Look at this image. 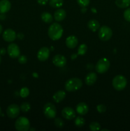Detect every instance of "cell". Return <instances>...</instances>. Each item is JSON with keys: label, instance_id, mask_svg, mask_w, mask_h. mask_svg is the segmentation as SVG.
<instances>
[{"label": "cell", "instance_id": "obj_3", "mask_svg": "<svg viewBox=\"0 0 130 131\" xmlns=\"http://www.w3.org/2000/svg\"><path fill=\"white\" fill-rule=\"evenodd\" d=\"M127 85V79L122 75H117L112 80V86L117 91L123 90Z\"/></svg>", "mask_w": 130, "mask_h": 131}, {"label": "cell", "instance_id": "obj_34", "mask_svg": "<svg viewBox=\"0 0 130 131\" xmlns=\"http://www.w3.org/2000/svg\"><path fill=\"white\" fill-rule=\"evenodd\" d=\"M38 3L40 5H45L48 3V0H36Z\"/></svg>", "mask_w": 130, "mask_h": 131}, {"label": "cell", "instance_id": "obj_23", "mask_svg": "<svg viewBox=\"0 0 130 131\" xmlns=\"http://www.w3.org/2000/svg\"><path fill=\"white\" fill-rule=\"evenodd\" d=\"M64 3V0H50L49 5L54 8H59L62 6Z\"/></svg>", "mask_w": 130, "mask_h": 131}, {"label": "cell", "instance_id": "obj_14", "mask_svg": "<svg viewBox=\"0 0 130 131\" xmlns=\"http://www.w3.org/2000/svg\"><path fill=\"white\" fill-rule=\"evenodd\" d=\"M76 111L79 115H85L89 111V106L85 102H80L76 106Z\"/></svg>", "mask_w": 130, "mask_h": 131}, {"label": "cell", "instance_id": "obj_15", "mask_svg": "<svg viewBox=\"0 0 130 131\" xmlns=\"http://www.w3.org/2000/svg\"><path fill=\"white\" fill-rule=\"evenodd\" d=\"M97 75L94 72H90L85 76V83L87 86H92L96 82Z\"/></svg>", "mask_w": 130, "mask_h": 131}, {"label": "cell", "instance_id": "obj_13", "mask_svg": "<svg viewBox=\"0 0 130 131\" xmlns=\"http://www.w3.org/2000/svg\"><path fill=\"white\" fill-rule=\"evenodd\" d=\"M50 55V50L48 47H43L40 49L37 53V58L41 61H45L48 58Z\"/></svg>", "mask_w": 130, "mask_h": 131}, {"label": "cell", "instance_id": "obj_2", "mask_svg": "<svg viewBox=\"0 0 130 131\" xmlns=\"http://www.w3.org/2000/svg\"><path fill=\"white\" fill-rule=\"evenodd\" d=\"M83 85L82 80L77 78H72L66 81L64 88L67 92H73L79 90Z\"/></svg>", "mask_w": 130, "mask_h": 131}, {"label": "cell", "instance_id": "obj_19", "mask_svg": "<svg viewBox=\"0 0 130 131\" xmlns=\"http://www.w3.org/2000/svg\"><path fill=\"white\" fill-rule=\"evenodd\" d=\"M65 97H66V93H65L64 91L59 90L54 94L52 99L55 102L59 103L64 99Z\"/></svg>", "mask_w": 130, "mask_h": 131}, {"label": "cell", "instance_id": "obj_33", "mask_svg": "<svg viewBox=\"0 0 130 131\" xmlns=\"http://www.w3.org/2000/svg\"><path fill=\"white\" fill-rule=\"evenodd\" d=\"M28 59H27L26 56L24 55H22V56H19V58H18V61L20 63V64H24L27 62Z\"/></svg>", "mask_w": 130, "mask_h": 131}, {"label": "cell", "instance_id": "obj_11", "mask_svg": "<svg viewBox=\"0 0 130 131\" xmlns=\"http://www.w3.org/2000/svg\"><path fill=\"white\" fill-rule=\"evenodd\" d=\"M61 114L65 119L68 120H73L75 118L76 116L75 110L70 107H65L64 108L62 109Z\"/></svg>", "mask_w": 130, "mask_h": 131}, {"label": "cell", "instance_id": "obj_9", "mask_svg": "<svg viewBox=\"0 0 130 131\" xmlns=\"http://www.w3.org/2000/svg\"><path fill=\"white\" fill-rule=\"evenodd\" d=\"M7 52L11 58H17L20 56V51L16 43H10L7 47Z\"/></svg>", "mask_w": 130, "mask_h": 131}, {"label": "cell", "instance_id": "obj_36", "mask_svg": "<svg viewBox=\"0 0 130 131\" xmlns=\"http://www.w3.org/2000/svg\"><path fill=\"white\" fill-rule=\"evenodd\" d=\"M2 31H3V27H2V26H1V24H0V35L1 34Z\"/></svg>", "mask_w": 130, "mask_h": 131}, {"label": "cell", "instance_id": "obj_30", "mask_svg": "<svg viewBox=\"0 0 130 131\" xmlns=\"http://www.w3.org/2000/svg\"><path fill=\"white\" fill-rule=\"evenodd\" d=\"M79 6L82 8H85L89 5L90 0H76Z\"/></svg>", "mask_w": 130, "mask_h": 131}, {"label": "cell", "instance_id": "obj_35", "mask_svg": "<svg viewBox=\"0 0 130 131\" xmlns=\"http://www.w3.org/2000/svg\"><path fill=\"white\" fill-rule=\"evenodd\" d=\"M6 52V51L5 48L0 49V55H5Z\"/></svg>", "mask_w": 130, "mask_h": 131}, {"label": "cell", "instance_id": "obj_5", "mask_svg": "<svg viewBox=\"0 0 130 131\" xmlns=\"http://www.w3.org/2000/svg\"><path fill=\"white\" fill-rule=\"evenodd\" d=\"M110 66V63L109 60L105 58H103L98 60L97 63L96 64L95 69L97 72L99 74H104L108 71Z\"/></svg>", "mask_w": 130, "mask_h": 131}, {"label": "cell", "instance_id": "obj_39", "mask_svg": "<svg viewBox=\"0 0 130 131\" xmlns=\"http://www.w3.org/2000/svg\"><path fill=\"white\" fill-rule=\"evenodd\" d=\"M1 55H0V63H1Z\"/></svg>", "mask_w": 130, "mask_h": 131}, {"label": "cell", "instance_id": "obj_38", "mask_svg": "<svg viewBox=\"0 0 130 131\" xmlns=\"http://www.w3.org/2000/svg\"><path fill=\"white\" fill-rule=\"evenodd\" d=\"M102 130H107V131H109L108 129H102Z\"/></svg>", "mask_w": 130, "mask_h": 131}, {"label": "cell", "instance_id": "obj_25", "mask_svg": "<svg viewBox=\"0 0 130 131\" xmlns=\"http://www.w3.org/2000/svg\"><path fill=\"white\" fill-rule=\"evenodd\" d=\"M87 51V45L85 44V43H82V44H81L79 46V49H78V54L83 56V55H84L86 53Z\"/></svg>", "mask_w": 130, "mask_h": 131}, {"label": "cell", "instance_id": "obj_29", "mask_svg": "<svg viewBox=\"0 0 130 131\" xmlns=\"http://www.w3.org/2000/svg\"><path fill=\"white\" fill-rule=\"evenodd\" d=\"M54 124L58 128H62L64 127V123L63 120L61 118H55Z\"/></svg>", "mask_w": 130, "mask_h": 131}, {"label": "cell", "instance_id": "obj_6", "mask_svg": "<svg viewBox=\"0 0 130 131\" xmlns=\"http://www.w3.org/2000/svg\"><path fill=\"white\" fill-rule=\"evenodd\" d=\"M43 113L47 118H54L56 116V113H57L56 106L51 102H48V103L45 104L43 107Z\"/></svg>", "mask_w": 130, "mask_h": 131}, {"label": "cell", "instance_id": "obj_8", "mask_svg": "<svg viewBox=\"0 0 130 131\" xmlns=\"http://www.w3.org/2000/svg\"><path fill=\"white\" fill-rule=\"evenodd\" d=\"M20 107L17 104H11L7 107L6 114L7 116L10 118H15L17 117L20 114Z\"/></svg>", "mask_w": 130, "mask_h": 131}, {"label": "cell", "instance_id": "obj_27", "mask_svg": "<svg viewBox=\"0 0 130 131\" xmlns=\"http://www.w3.org/2000/svg\"><path fill=\"white\" fill-rule=\"evenodd\" d=\"M20 109L23 112H28L31 109V105L28 102H23L20 106Z\"/></svg>", "mask_w": 130, "mask_h": 131}, {"label": "cell", "instance_id": "obj_7", "mask_svg": "<svg viewBox=\"0 0 130 131\" xmlns=\"http://www.w3.org/2000/svg\"><path fill=\"white\" fill-rule=\"evenodd\" d=\"M112 30L110 28L107 26H103L99 28L98 31V37L99 39L103 41H108L112 37Z\"/></svg>", "mask_w": 130, "mask_h": 131}, {"label": "cell", "instance_id": "obj_17", "mask_svg": "<svg viewBox=\"0 0 130 131\" xmlns=\"http://www.w3.org/2000/svg\"><path fill=\"white\" fill-rule=\"evenodd\" d=\"M11 8V3L8 0H1L0 1V13L5 14Z\"/></svg>", "mask_w": 130, "mask_h": 131}, {"label": "cell", "instance_id": "obj_16", "mask_svg": "<svg viewBox=\"0 0 130 131\" xmlns=\"http://www.w3.org/2000/svg\"><path fill=\"white\" fill-rule=\"evenodd\" d=\"M66 46L70 49H74L78 44V39L75 36L71 35L67 37L66 39Z\"/></svg>", "mask_w": 130, "mask_h": 131}, {"label": "cell", "instance_id": "obj_12", "mask_svg": "<svg viewBox=\"0 0 130 131\" xmlns=\"http://www.w3.org/2000/svg\"><path fill=\"white\" fill-rule=\"evenodd\" d=\"M52 62L57 67H63L66 64V58L62 54H56L53 57Z\"/></svg>", "mask_w": 130, "mask_h": 131}, {"label": "cell", "instance_id": "obj_4", "mask_svg": "<svg viewBox=\"0 0 130 131\" xmlns=\"http://www.w3.org/2000/svg\"><path fill=\"white\" fill-rule=\"evenodd\" d=\"M15 127L18 131H28L30 129V122L27 118L20 116L15 121Z\"/></svg>", "mask_w": 130, "mask_h": 131}, {"label": "cell", "instance_id": "obj_10", "mask_svg": "<svg viewBox=\"0 0 130 131\" xmlns=\"http://www.w3.org/2000/svg\"><path fill=\"white\" fill-rule=\"evenodd\" d=\"M3 38L4 40L8 42H11L15 40L17 38V34L11 29H6V30L4 31L3 33Z\"/></svg>", "mask_w": 130, "mask_h": 131}, {"label": "cell", "instance_id": "obj_18", "mask_svg": "<svg viewBox=\"0 0 130 131\" xmlns=\"http://www.w3.org/2000/svg\"><path fill=\"white\" fill-rule=\"evenodd\" d=\"M66 15V11L64 9L58 8L54 14V17L57 21H62L65 19Z\"/></svg>", "mask_w": 130, "mask_h": 131}, {"label": "cell", "instance_id": "obj_32", "mask_svg": "<svg viewBox=\"0 0 130 131\" xmlns=\"http://www.w3.org/2000/svg\"><path fill=\"white\" fill-rule=\"evenodd\" d=\"M97 111H98L100 113H105L107 110V107L105 106L104 104H99L96 107Z\"/></svg>", "mask_w": 130, "mask_h": 131}, {"label": "cell", "instance_id": "obj_22", "mask_svg": "<svg viewBox=\"0 0 130 131\" xmlns=\"http://www.w3.org/2000/svg\"><path fill=\"white\" fill-rule=\"evenodd\" d=\"M115 5L120 8H126L130 6V0H115Z\"/></svg>", "mask_w": 130, "mask_h": 131}, {"label": "cell", "instance_id": "obj_31", "mask_svg": "<svg viewBox=\"0 0 130 131\" xmlns=\"http://www.w3.org/2000/svg\"><path fill=\"white\" fill-rule=\"evenodd\" d=\"M124 18L127 22H130V8L126 9L124 12Z\"/></svg>", "mask_w": 130, "mask_h": 131}, {"label": "cell", "instance_id": "obj_28", "mask_svg": "<svg viewBox=\"0 0 130 131\" xmlns=\"http://www.w3.org/2000/svg\"><path fill=\"white\" fill-rule=\"evenodd\" d=\"M29 94V90L27 87H24L20 91V95L22 98H25Z\"/></svg>", "mask_w": 130, "mask_h": 131}, {"label": "cell", "instance_id": "obj_21", "mask_svg": "<svg viewBox=\"0 0 130 131\" xmlns=\"http://www.w3.org/2000/svg\"><path fill=\"white\" fill-rule=\"evenodd\" d=\"M41 19L43 20L44 23H47V24H49V23H51L52 21H53V17L51 15L50 13L48 12H43L41 15Z\"/></svg>", "mask_w": 130, "mask_h": 131}, {"label": "cell", "instance_id": "obj_26", "mask_svg": "<svg viewBox=\"0 0 130 131\" xmlns=\"http://www.w3.org/2000/svg\"><path fill=\"white\" fill-rule=\"evenodd\" d=\"M89 129L92 131L99 130L101 129V125L96 122H93L89 125Z\"/></svg>", "mask_w": 130, "mask_h": 131}, {"label": "cell", "instance_id": "obj_20", "mask_svg": "<svg viewBox=\"0 0 130 131\" xmlns=\"http://www.w3.org/2000/svg\"><path fill=\"white\" fill-rule=\"evenodd\" d=\"M87 26L90 31L95 32L98 30L100 27L99 23L96 19H91L87 23Z\"/></svg>", "mask_w": 130, "mask_h": 131}, {"label": "cell", "instance_id": "obj_24", "mask_svg": "<svg viewBox=\"0 0 130 131\" xmlns=\"http://www.w3.org/2000/svg\"><path fill=\"white\" fill-rule=\"evenodd\" d=\"M85 124V119L83 117H82L81 115L80 116H77L76 117L75 120V124L76 127H82L84 126Z\"/></svg>", "mask_w": 130, "mask_h": 131}, {"label": "cell", "instance_id": "obj_37", "mask_svg": "<svg viewBox=\"0 0 130 131\" xmlns=\"http://www.w3.org/2000/svg\"><path fill=\"white\" fill-rule=\"evenodd\" d=\"M1 115H2V111H1V107H0V116H1Z\"/></svg>", "mask_w": 130, "mask_h": 131}, {"label": "cell", "instance_id": "obj_1", "mask_svg": "<svg viewBox=\"0 0 130 131\" xmlns=\"http://www.w3.org/2000/svg\"><path fill=\"white\" fill-rule=\"evenodd\" d=\"M63 34V29L60 24L53 23L50 26L48 29V35L52 40H58Z\"/></svg>", "mask_w": 130, "mask_h": 131}]
</instances>
